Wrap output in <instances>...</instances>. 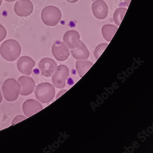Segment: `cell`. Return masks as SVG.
Masks as SVG:
<instances>
[{
    "label": "cell",
    "mask_w": 153,
    "mask_h": 153,
    "mask_svg": "<svg viewBox=\"0 0 153 153\" xmlns=\"http://www.w3.org/2000/svg\"><path fill=\"white\" fill-rule=\"evenodd\" d=\"M53 55L59 61H64L70 56V50L63 42L56 41L53 44L52 49Z\"/></svg>",
    "instance_id": "8992f818"
},
{
    "label": "cell",
    "mask_w": 153,
    "mask_h": 153,
    "mask_svg": "<svg viewBox=\"0 0 153 153\" xmlns=\"http://www.w3.org/2000/svg\"><path fill=\"white\" fill-rule=\"evenodd\" d=\"M17 68L20 73L26 76H30L32 73L36 62L35 61L28 56L20 57L17 62Z\"/></svg>",
    "instance_id": "ba28073f"
},
{
    "label": "cell",
    "mask_w": 153,
    "mask_h": 153,
    "mask_svg": "<svg viewBox=\"0 0 153 153\" xmlns=\"http://www.w3.org/2000/svg\"><path fill=\"white\" fill-rule=\"evenodd\" d=\"M118 27L113 25H105L102 26V33L106 41L109 42L117 30Z\"/></svg>",
    "instance_id": "2e32d148"
},
{
    "label": "cell",
    "mask_w": 153,
    "mask_h": 153,
    "mask_svg": "<svg viewBox=\"0 0 153 153\" xmlns=\"http://www.w3.org/2000/svg\"><path fill=\"white\" fill-rule=\"evenodd\" d=\"M57 67L56 62L50 58H43L39 63V68L42 75L47 77L52 76Z\"/></svg>",
    "instance_id": "9c48e42d"
},
{
    "label": "cell",
    "mask_w": 153,
    "mask_h": 153,
    "mask_svg": "<svg viewBox=\"0 0 153 153\" xmlns=\"http://www.w3.org/2000/svg\"><path fill=\"white\" fill-rule=\"evenodd\" d=\"M33 9V3L30 0H19L14 5V12L19 17L30 16Z\"/></svg>",
    "instance_id": "52a82bcc"
},
{
    "label": "cell",
    "mask_w": 153,
    "mask_h": 153,
    "mask_svg": "<svg viewBox=\"0 0 153 153\" xmlns=\"http://www.w3.org/2000/svg\"><path fill=\"white\" fill-rule=\"evenodd\" d=\"M41 18L46 25L55 26L60 21L62 13L60 10L55 6H47L42 11Z\"/></svg>",
    "instance_id": "277c9868"
},
{
    "label": "cell",
    "mask_w": 153,
    "mask_h": 153,
    "mask_svg": "<svg viewBox=\"0 0 153 153\" xmlns=\"http://www.w3.org/2000/svg\"><path fill=\"white\" fill-rule=\"evenodd\" d=\"M26 118V117L23 116V115H18L14 118L12 121V125L15 124L17 123L18 122L22 121V120H25Z\"/></svg>",
    "instance_id": "ffe728a7"
},
{
    "label": "cell",
    "mask_w": 153,
    "mask_h": 153,
    "mask_svg": "<svg viewBox=\"0 0 153 153\" xmlns=\"http://www.w3.org/2000/svg\"><path fill=\"white\" fill-rule=\"evenodd\" d=\"M92 10L94 16L97 19H105L108 14V7L103 0H96L92 4Z\"/></svg>",
    "instance_id": "8fae6325"
},
{
    "label": "cell",
    "mask_w": 153,
    "mask_h": 153,
    "mask_svg": "<svg viewBox=\"0 0 153 153\" xmlns=\"http://www.w3.org/2000/svg\"><path fill=\"white\" fill-rule=\"evenodd\" d=\"M67 91V90L65 89H62L58 93V94L57 95V97H56V99H58L59 97L61 96H62L63 94H65V93L66 91Z\"/></svg>",
    "instance_id": "44dd1931"
},
{
    "label": "cell",
    "mask_w": 153,
    "mask_h": 153,
    "mask_svg": "<svg viewBox=\"0 0 153 153\" xmlns=\"http://www.w3.org/2000/svg\"><path fill=\"white\" fill-rule=\"evenodd\" d=\"M20 89L19 83L14 79H6L2 86V93L5 100L8 102L17 100L20 94Z\"/></svg>",
    "instance_id": "3957f363"
},
{
    "label": "cell",
    "mask_w": 153,
    "mask_h": 153,
    "mask_svg": "<svg viewBox=\"0 0 153 153\" xmlns=\"http://www.w3.org/2000/svg\"><path fill=\"white\" fill-rule=\"evenodd\" d=\"M108 45V44L107 43H104L100 44L96 48L94 52V55L96 59L97 60L99 59V57L102 54L103 51L105 50V49L107 47Z\"/></svg>",
    "instance_id": "ac0fdd59"
},
{
    "label": "cell",
    "mask_w": 153,
    "mask_h": 153,
    "mask_svg": "<svg viewBox=\"0 0 153 153\" xmlns=\"http://www.w3.org/2000/svg\"><path fill=\"white\" fill-rule=\"evenodd\" d=\"M67 1H68L70 3H76L77 1H78L79 0H66Z\"/></svg>",
    "instance_id": "7402d4cb"
},
{
    "label": "cell",
    "mask_w": 153,
    "mask_h": 153,
    "mask_svg": "<svg viewBox=\"0 0 153 153\" xmlns=\"http://www.w3.org/2000/svg\"><path fill=\"white\" fill-rule=\"evenodd\" d=\"M42 108V105L39 102L32 99L25 101L22 106L23 112L27 117L35 114Z\"/></svg>",
    "instance_id": "7c38bea8"
},
{
    "label": "cell",
    "mask_w": 153,
    "mask_h": 153,
    "mask_svg": "<svg viewBox=\"0 0 153 153\" xmlns=\"http://www.w3.org/2000/svg\"><path fill=\"white\" fill-rule=\"evenodd\" d=\"M71 53L73 57L78 60H87L90 56L89 51L82 41H79L76 48L71 49Z\"/></svg>",
    "instance_id": "4fadbf2b"
},
{
    "label": "cell",
    "mask_w": 153,
    "mask_h": 153,
    "mask_svg": "<svg viewBox=\"0 0 153 153\" xmlns=\"http://www.w3.org/2000/svg\"><path fill=\"white\" fill-rule=\"evenodd\" d=\"M7 36V31L5 28L0 25V42L3 41Z\"/></svg>",
    "instance_id": "d6986e66"
},
{
    "label": "cell",
    "mask_w": 153,
    "mask_h": 153,
    "mask_svg": "<svg viewBox=\"0 0 153 153\" xmlns=\"http://www.w3.org/2000/svg\"><path fill=\"white\" fill-rule=\"evenodd\" d=\"M20 85V94L28 96L31 94L35 89L36 84L33 79L26 76H22L18 79Z\"/></svg>",
    "instance_id": "30bf717a"
},
{
    "label": "cell",
    "mask_w": 153,
    "mask_h": 153,
    "mask_svg": "<svg viewBox=\"0 0 153 153\" xmlns=\"http://www.w3.org/2000/svg\"><path fill=\"white\" fill-rule=\"evenodd\" d=\"M127 8L120 7L116 9L114 13L113 19L116 25L119 26L126 13Z\"/></svg>",
    "instance_id": "e0dca14e"
},
{
    "label": "cell",
    "mask_w": 153,
    "mask_h": 153,
    "mask_svg": "<svg viewBox=\"0 0 153 153\" xmlns=\"http://www.w3.org/2000/svg\"><path fill=\"white\" fill-rule=\"evenodd\" d=\"M35 96L37 100L43 103L52 101L55 96V89L53 85L48 82L39 84L36 87Z\"/></svg>",
    "instance_id": "7a4b0ae2"
},
{
    "label": "cell",
    "mask_w": 153,
    "mask_h": 153,
    "mask_svg": "<svg viewBox=\"0 0 153 153\" xmlns=\"http://www.w3.org/2000/svg\"><path fill=\"white\" fill-rule=\"evenodd\" d=\"M70 75L69 69L65 65H61L57 67L52 75V82L56 88L63 89L65 87L66 81Z\"/></svg>",
    "instance_id": "5b68a950"
},
{
    "label": "cell",
    "mask_w": 153,
    "mask_h": 153,
    "mask_svg": "<svg viewBox=\"0 0 153 153\" xmlns=\"http://www.w3.org/2000/svg\"><path fill=\"white\" fill-rule=\"evenodd\" d=\"M21 48L19 43L13 39L3 42L0 48V53L2 58L8 61H14L19 58Z\"/></svg>",
    "instance_id": "6da1fadb"
},
{
    "label": "cell",
    "mask_w": 153,
    "mask_h": 153,
    "mask_svg": "<svg viewBox=\"0 0 153 153\" xmlns=\"http://www.w3.org/2000/svg\"><path fill=\"white\" fill-rule=\"evenodd\" d=\"M5 1H7V2H13V1H15L16 0H5Z\"/></svg>",
    "instance_id": "d4e9b609"
},
{
    "label": "cell",
    "mask_w": 153,
    "mask_h": 153,
    "mask_svg": "<svg viewBox=\"0 0 153 153\" xmlns=\"http://www.w3.org/2000/svg\"><path fill=\"white\" fill-rule=\"evenodd\" d=\"M64 43L69 48H74L80 41L79 33L75 30H71L67 31L63 37Z\"/></svg>",
    "instance_id": "5bb4252c"
},
{
    "label": "cell",
    "mask_w": 153,
    "mask_h": 153,
    "mask_svg": "<svg viewBox=\"0 0 153 153\" xmlns=\"http://www.w3.org/2000/svg\"><path fill=\"white\" fill-rule=\"evenodd\" d=\"M2 0H0V6L1 5V3H2Z\"/></svg>",
    "instance_id": "484cf974"
},
{
    "label": "cell",
    "mask_w": 153,
    "mask_h": 153,
    "mask_svg": "<svg viewBox=\"0 0 153 153\" xmlns=\"http://www.w3.org/2000/svg\"><path fill=\"white\" fill-rule=\"evenodd\" d=\"M93 65V63L90 61L85 60L77 61L76 62V69L79 75L81 77L83 76Z\"/></svg>",
    "instance_id": "9a60e30c"
},
{
    "label": "cell",
    "mask_w": 153,
    "mask_h": 153,
    "mask_svg": "<svg viewBox=\"0 0 153 153\" xmlns=\"http://www.w3.org/2000/svg\"><path fill=\"white\" fill-rule=\"evenodd\" d=\"M131 0H125V4L127 7H128L130 2Z\"/></svg>",
    "instance_id": "603a6c76"
},
{
    "label": "cell",
    "mask_w": 153,
    "mask_h": 153,
    "mask_svg": "<svg viewBox=\"0 0 153 153\" xmlns=\"http://www.w3.org/2000/svg\"><path fill=\"white\" fill-rule=\"evenodd\" d=\"M2 100V94H1V91L0 90V103H1V102Z\"/></svg>",
    "instance_id": "cb8c5ba5"
}]
</instances>
